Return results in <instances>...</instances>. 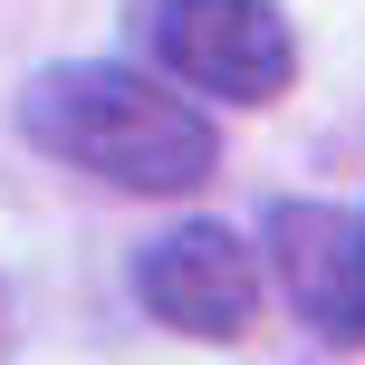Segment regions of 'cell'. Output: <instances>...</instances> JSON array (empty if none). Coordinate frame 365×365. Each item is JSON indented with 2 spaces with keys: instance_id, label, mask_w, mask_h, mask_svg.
<instances>
[{
  "instance_id": "1",
  "label": "cell",
  "mask_w": 365,
  "mask_h": 365,
  "mask_svg": "<svg viewBox=\"0 0 365 365\" xmlns=\"http://www.w3.org/2000/svg\"><path fill=\"white\" fill-rule=\"evenodd\" d=\"M19 125L38 154L115 182V192H192L221 164V135L202 106H182L164 77L115 68V58H77V68L29 77L19 96Z\"/></svg>"
},
{
  "instance_id": "2",
  "label": "cell",
  "mask_w": 365,
  "mask_h": 365,
  "mask_svg": "<svg viewBox=\"0 0 365 365\" xmlns=\"http://www.w3.org/2000/svg\"><path fill=\"white\" fill-rule=\"evenodd\" d=\"M154 58L202 96L231 106H269L298 77V29L279 0H154Z\"/></svg>"
},
{
  "instance_id": "3",
  "label": "cell",
  "mask_w": 365,
  "mask_h": 365,
  "mask_svg": "<svg viewBox=\"0 0 365 365\" xmlns=\"http://www.w3.org/2000/svg\"><path fill=\"white\" fill-rule=\"evenodd\" d=\"M135 298H145L164 327L221 346V336H250V317H259V259H250V240H231L221 221H182V231L135 250Z\"/></svg>"
},
{
  "instance_id": "4",
  "label": "cell",
  "mask_w": 365,
  "mask_h": 365,
  "mask_svg": "<svg viewBox=\"0 0 365 365\" xmlns=\"http://www.w3.org/2000/svg\"><path fill=\"white\" fill-rule=\"evenodd\" d=\"M269 269L289 308L308 317L327 346H365V212L336 202H269Z\"/></svg>"
}]
</instances>
